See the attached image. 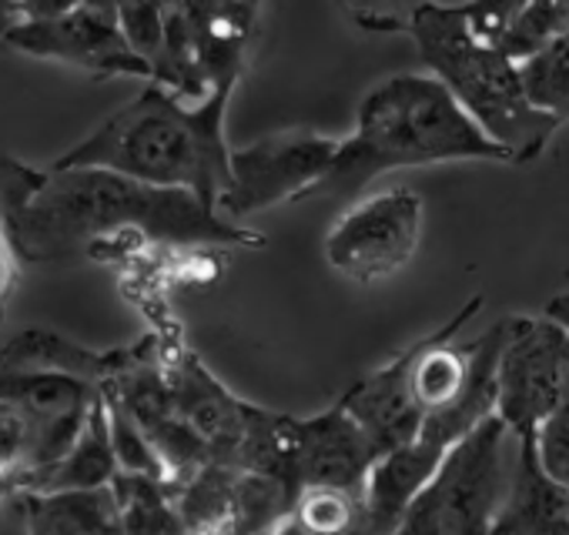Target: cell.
Segmentation results:
<instances>
[{"label":"cell","mask_w":569,"mask_h":535,"mask_svg":"<svg viewBox=\"0 0 569 535\" xmlns=\"http://www.w3.org/2000/svg\"><path fill=\"white\" fill-rule=\"evenodd\" d=\"M0 208L24 264L98 254L124 241L168 248H261L264 238L228 221L181 188H154L101 168H34L0 154Z\"/></svg>","instance_id":"obj_1"},{"label":"cell","mask_w":569,"mask_h":535,"mask_svg":"<svg viewBox=\"0 0 569 535\" xmlns=\"http://www.w3.org/2000/svg\"><path fill=\"white\" fill-rule=\"evenodd\" d=\"M231 94L234 88H214L188 108L174 91L151 81L51 164L101 168L154 188H181L218 208L231 188V148L224 138Z\"/></svg>","instance_id":"obj_2"},{"label":"cell","mask_w":569,"mask_h":535,"mask_svg":"<svg viewBox=\"0 0 569 535\" xmlns=\"http://www.w3.org/2000/svg\"><path fill=\"white\" fill-rule=\"evenodd\" d=\"M446 161H509V154L476 128L439 78L396 74L362 98L352 138L306 201H352L389 171Z\"/></svg>","instance_id":"obj_3"},{"label":"cell","mask_w":569,"mask_h":535,"mask_svg":"<svg viewBox=\"0 0 569 535\" xmlns=\"http://www.w3.org/2000/svg\"><path fill=\"white\" fill-rule=\"evenodd\" d=\"M409 34L429 74L446 84L456 104L509 154L512 164L536 161L546 151L559 121L529 101L519 61L499 44L476 38L462 8L432 0Z\"/></svg>","instance_id":"obj_4"},{"label":"cell","mask_w":569,"mask_h":535,"mask_svg":"<svg viewBox=\"0 0 569 535\" xmlns=\"http://www.w3.org/2000/svg\"><path fill=\"white\" fill-rule=\"evenodd\" d=\"M509 442L512 432L492 415L452 445L396 535H489L512 472Z\"/></svg>","instance_id":"obj_5"},{"label":"cell","mask_w":569,"mask_h":535,"mask_svg":"<svg viewBox=\"0 0 569 535\" xmlns=\"http://www.w3.org/2000/svg\"><path fill=\"white\" fill-rule=\"evenodd\" d=\"M496 385V415L506 428L512 435H536L569 395V329L549 315L506 319Z\"/></svg>","instance_id":"obj_6"},{"label":"cell","mask_w":569,"mask_h":535,"mask_svg":"<svg viewBox=\"0 0 569 535\" xmlns=\"http://www.w3.org/2000/svg\"><path fill=\"white\" fill-rule=\"evenodd\" d=\"M342 141L309 128L278 131L248 148H231V188L218 201L228 221L244 214L306 201V194L332 171Z\"/></svg>","instance_id":"obj_7"},{"label":"cell","mask_w":569,"mask_h":535,"mask_svg":"<svg viewBox=\"0 0 569 535\" xmlns=\"http://www.w3.org/2000/svg\"><path fill=\"white\" fill-rule=\"evenodd\" d=\"M422 241V198L389 188L352 204L326 238V261L356 285H382L416 258Z\"/></svg>","instance_id":"obj_8"},{"label":"cell","mask_w":569,"mask_h":535,"mask_svg":"<svg viewBox=\"0 0 569 535\" xmlns=\"http://www.w3.org/2000/svg\"><path fill=\"white\" fill-rule=\"evenodd\" d=\"M0 44L34 61L78 68L91 78H154L151 64L131 48L118 18L81 8L48 24H8Z\"/></svg>","instance_id":"obj_9"},{"label":"cell","mask_w":569,"mask_h":535,"mask_svg":"<svg viewBox=\"0 0 569 535\" xmlns=\"http://www.w3.org/2000/svg\"><path fill=\"white\" fill-rule=\"evenodd\" d=\"M161 359H164L174 405H178L181 418L194 428V435L208 445L211 462L241 468L254 422L261 415V405L238 398L184 345H174V349L161 345Z\"/></svg>","instance_id":"obj_10"},{"label":"cell","mask_w":569,"mask_h":535,"mask_svg":"<svg viewBox=\"0 0 569 535\" xmlns=\"http://www.w3.org/2000/svg\"><path fill=\"white\" fill-rule=\"evenodd\" d=\"M382 452L366 428L336 402L332 408L289 418V478L302 492L309 485H332L366 495V482Z\"/></svg>","instance_id":"obj_11"},{"label":"cell","mask_w":569,"mask_h":535,"mask_svg":"<svg viewBox=\"0 0 569 535\" xmlns=\"http://www.w3.org/2000/svg\"><path fill=\"white\" fill-rule=\"evenodd\" d=\"M412 359L416 345L352 382L339 398V405L366 428L382 455L416 442L426 422L412 398Z\"/></svg>","instance_id":"obj_12"},{"label":"cell","mask_w":569,"mask_h":535,"mask_svg":"<svg viewBox=\"0 0 569 535\" xmlns=\"http://www.w3.org/2000/svg\"><path fill=\"white\" fill-rule=\"evenodd\" d=\"M489 535H569V488L542 468L536 435H516L509 485Z\"/></svg>","instance_id":"obj_13"},{"label":"cell","mask_w":569,"mask_h":535,"mask_svg":"<svg viewBox=\"0 0 569 535\" xmlns=\"http://www.w3.org/2000/svg\"><path fill=\"white\" fill-rule=\"evenodd\" d=\"M141 342L124 349H88L54 329H24L8 345H0V375H24V372H58L74 375L91 385L111 382L118 372H124L138 355Z\"/></svg>","instance_id":"obj_14"},{"label":"cell","mask_w":569,"mask_h":535,"mask_svg":"<svg viewBox=\"0 0 569 535\" xmlns=\"http://www.w3.org/2000/svg\"><path fill=\"white\" fill-rule=\"evenodd\" d=\"M28 535H121L114 488L18 492Z\"/></svg>","instance_id":"obj_15"},{"label":"cell","mask_w":569,"mask_h":535,"mask_svg":"<svg viewBox=\"0 0 569 535\" xmlns=\"http://www.w3.org/2000/svg\"><path fill=\"white\" fill-rule=\"evenodd\" d=\"M121 475L114 442H111V418H108V402L104 392H98L88 422L74 442V448L64 455V462L48 475L41 492H91V488H108Z\"/></svg>","instance_id":"obj_16"},{"label":"cell","mask_w":569,"mask_h":535,"mask_svg":"<svg viewBox=\"0 0 569 535\" xmlns=\"http://www.w3.org/2000/svg\"><path fill=\"white\" fill-rule=\"evenodd\" d=\"M238 472L241 468L208 462L181 478H168L174 505L191 535H224L228 532Z\"/></svg>","instance_id":"obj_17"},{"label":"cell","mask_w":569,"mask_h":535,"mask_svg":"<svg viewBox=\"0 0 569 535\" xmlns=\"http://www.w3.org/2000/svg\"><path fill=\"white\" fill-rule=\"evenodd\" d=\"M111 488L118 498L121 535H191L174 505L168 478L121 472Z\"/></svg>","instance_id":"obj_18"},{"label":"cell","mask_w":569,"mask_h":535,"mask_svg":"<svg viewBox=\"0 0 569 535\" xmlns=\"http://www.w3.org/2000/svg\"><path fill=\"white\" fill-rule=\"evenodd\" d=\"M366 518V495L332 485H309L299 492L292 525L299 535H359Z\"/></svg>","instance_id":"obj_19"},{"label":"cell","mask_w":569,"mask_h":535,"mask_svg":"<svg viewBox=\"0 0 569 535\" xmlns=\"http://www.w3.org/2000/svg\"><path fill=\"white\" fill-rule=\"evenodd\" d=\"M519 74L529 101L539 111H546L559 124L569 121V34H559L529 58H522Z\"/></svg>","instance_id":"obj_20"},{"label":"cell","mask_w":569,"mask_h":535,"mask_svg":"<svg viewBox=\"0 0 569 535\" xmlns=\"http://www.w3.org/2000/svg\"><path fill=\"white\" fill-rule=\"evenodd\" d=\"M559 34H569V0H529L519 21L502 34L499 48L512 61H522Z\"/></svg>","instance_id":"obj_21"},{"label":"cell","mask_w":569,"mask_h":535,"mask_svg":"<svg viewBox=\"0 0 569 535\" xmlns=\"http://www.w3.org/2000/svg\"><path fill=\"white\" fill-rule=\"evenodd\" d=\"M34 448L38 438L31 418L14 402L0 398V485H8L14 495L34 468Z\"/></svg>","instance_id":"obj_22"},{"label":"cell","mask_w":569,"mask_h":535,"mask_svg":"<svg viewBox=\"0 0 569 535\" xmlns=\"http://www.w3.org/2000/svg\"><path fill=\"white\" fill-rule=\"evenodd\" d=\"M104 392V388H101ZM108 402V418H111V442H114V455H118V468L128 475H151V478H168V468L158 455V448L151 445V438L144 435V428L131 418V412L111 395L104 392Z\"/></svg>","instance_id":"obj_23"},{"label":"cell","mask_w":569,"mask_h":535,"mask_svg":"<svg viewBox=\"0 0 569 535\" xmlns=\"http://www.w3.org/2000/svg\"><path fill=\"white\" fill-rule=\"evenodd\" d=\"M114 18L131 48L151 64L154 74L164 48V0H114Z\"/></svg>","instance_id":"obj_24"},{"label":"cell","mask_w":569,"mask_h":535,"mask_svg":"<svg viewBox=\"0 0 569 535\" xmlns=\"http://www.w3.org/2000/svg\"><path fill=\"white\" fill-rule=\"evenodd\" d=\"M356 28L372 34H409L432 0H342Z\"/></svg>","instance_id":"obj_25"},{"label":"cell","mask_w":569,"mask_h":535,"mask_svg":"<svg viewBox=\"0 0 569 535\" xmlns=\"http://www.w3.org/2000/svg\"><path fill=\"white\" fill-rule=\"evenodd\" d=\"M536 452L542 468L569 488V395L562 405L536 428Z\"/></svg>","instance_id":"obj_26"},{"label":"cell","mask_w":569,"mask_h":535,"mask_svg":"<svg viewBox=\"0 0 569 535\" xmlns=\"http://www.w3.org/2000/svg\"><path fill=\"white\" fill-rule=\"evenodd\" d=\"M81 8H84V0H8V24H48Z\"/></svg>","instance_id":"obj_27"},{"label":"cell","mask_w":569,"mask_h":535,"mask_svg":"<svg viewBox=\"0 0 569 535\" xmlns=\"http://www.w3.org/2000/svg\"><path fill=\"white\" fill-rule=\"evenodd\" d=\"M542 315H549L552 322H559L562 329H569V295H556V299L546 305Z\"/></svg>","instance_id":"obj_28"},{"label":"cell","mask_w":569,"mask_h":535,"mask_svg":"<svg viewBox=\"0 0 569 535\" xmlns=\"http://www.w3.org/2000/svg\"><path fill=\"white\" fill-rule=\"evenodd\" d=\"M8 495H14V492H11L8 485H0V505H4V498H8Z\"/></svg>","instance_id":"obj_29"},{"label":"cell","mask_w":569,"mask_h":535,"mask_svg":"<svg viewBox=\"0 0 569 535\" xmlns=\"http://www.w3.org/2000/svg\"><path fill=\"white\" fill-rule=\"evenodd\" d=\"M278 535H299V532H296L292 525H281V528H278Z\"/></svg>","instance_id":"obj_30"},{"label":"cell","mask_w":569,"mask_h":535,"mask_svg":"<svg viewBox=\"0 0 569 535\" xmlns=\"http://www.w3.org/2000/svg\"><path fill=\"white\" fill-rule=\"evenodd\" d=\"M268 535H278V532H268Z\"/></svg>","instance_id":"obj_31"},{"label":"cell","mask_w":569,"mask_h":535,"mask_svg":"<svg viewBox=\"0 0 569 535\" xmlns=\"http://www.w3.org/2000/svg\"><path fill=\"white\" fill-rule=\"evenodd\" d=\"M254 4H261V0H254Z\"/></svg>","instance_id":"obj_32"}]
</instances>
